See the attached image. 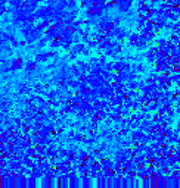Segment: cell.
<instances>
[{"mask_svg": "<svg viewBox=\"0 0 180 188\" xmlns=\"http://www.w3.org/2000/svg\"><path fill=\"white\" fill-rule=\"evenodd\" d=\"M2 187H15V175L6 174L2 176Z\"/></svg>", "mask_w": 180, "mask_h": 188, "instance_id": "6da1fadb", "label": "cell"}, {"mask_svg": "<svg viewBox=\"0 0 180 188\" xmlns=\"http://www.w3.org/2000/svg\"><path fill=\"white\" fill-rule=\"evenodd\" d=\"M15 187H18V188L27 187V176H24V175L15 176Z\"/></svg>", "mask_w": 180, "mask_h": 188, "instance_id": "7a4b0ae2", "label": "cell"}]
</instances>
